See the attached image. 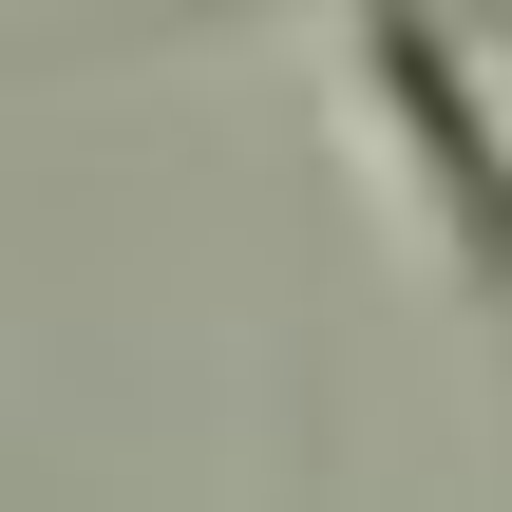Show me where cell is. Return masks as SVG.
I'll use <instances>...</instances> for the list:
<instances>
[{"instance_id":"1","label":"cell","mask_w":512,"mask_h":512,"mask_svg":"<svg viewBox=\"0 0 512 512\" xmlns=\"http://www.w3.org/2000/svg\"><path fill=\"white\" fill-rule=\"evenodd\" d=\"M342 133L380 152L418 266L512 342V95L456 0H342Z\"/></svg>"},{"instance_id":"2","label":"cell","mask_w":512,"mask_h":512,"mask_svg":"<svg viewBox=\"0 0 512 512\" xmlns=\"http://www.w3.org/2000/svg\"><path fill=\"white\" fill-rule=\"evenodd\" d=\"M456 19H475V57H494V95H512V0H456Z\"/></svg>"}]
</instances>
